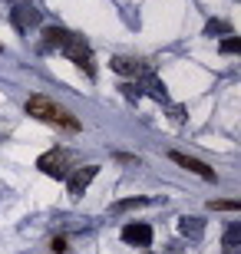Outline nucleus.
<instances>
[{
	"instance_id": "6",
	"label": "nucleus",
	"mask_w": 241,
	"mask_h": 254,
	"mask_svg": "<svg viewBox=\"0 0 241 254\" xmlns=\"http://www.w3.org/2000/svg\"><path fill=\"white\" fill-rule=\"evenodd\" d=\"M122 241H126V245H136V248H149V245H152V228L142 225V221L126 225V228H122Z\"/></svg>"
},
{
	"instance_id": "10",
	"label": "nucleus",
	"mask_w": 241,
	"mask_h": 254,
	"mask_svg": "<svg viewBox=\"0 0 241 254\" xmlns=\"http://www.w3.org/2000/svg\"><path fill=\"white\" fill-rule=\"evenodd\" d=\"M178 231L188 235V238H202L205 221H202V218H195V215H185V218H178Z\"/></svg>"
},
{
	"instance_id": "14",
	"label": "nucleus",
	"mask_w": 241,
	"mask_h": 254,
	"mask_svg": "<svg viewBox=\"0 0 241 254\" xmlns=\"http://www.w3.org/2000/svg\"><path fill=\"white\" fill-rule=\"evenodd\" d=\"M222 53H241V40H238V37L222 40Z\"/></svg>"
},
{
	"instance_id": "5",
	"label": "nucleus",
	"mask_w": 241,
	"mask_h": 254,
	"mask_svg": "<svg viewBox=\"0 0 241 254\" xmlns=\"http://www.w3.org/2000/svg\"><path fill=\"white\" fill-rule=\"evenodd\" d=\"M168 159L175 162V165H182V169H188V172H195L198 179H205V182H215V172L205 165V162H198V159H192V155H185V152H172Z\"/></svg>"
},
{
	"instance_id": "19",
	"label": "nucleus",
	"mask_w": 241,
	"mask_h": 254,
	"mask_svg": "<svg viewBox=\"0 0 241 254\" xmlns=\"http://www.w3.org/2000/svg\"><path fill=\"white\" fill-rule=\"evenodd\" d=\"M142 254H156V251H142Z\"/></svg>"
},
{
	"instance_id": "7",
	"label": "nucleus",
	"mask_w": 241,
	"mask_h": 254,
	"mask_svg": "<svg viewBox=\"0 0 241 254\" xmlns=\"http://www.w3.org/2000/svg\"><path fill=\"white\" fill-rule=\"evenodd\" d=\"M99 175V165H83V169L76 172V175H70V195L80 198L86 189H89V182Z\"/></svg>"
},
{
	"instance_id": "13",
	"label": "nucleus",
	"mask_w": 241,
	"mask_h": 254,
	"mask_svg": "<svg viewBox=\"0 0 241 254\" xmlns=\"http://www.w3.org/2000/svg\"><path fill=\"white\" fill-rule=\"evenodd\" d=\"M149 198H126V201H116L112 205V211H129V208H139V205H146Z\"/></svg>"
},
{
	"instance_id": "18",
	"label": "nucleus",
	"mask_w": 241,
	"mask_h": 254,
	"mask_svg": "<svg viewBox=\"0 0 241 254\" xmlns=\"http://www.w3.org/2000/svg\"><path fill=\"white\" fill-rule=\"evenodd\" d=\"M10 3H23V0H10Z\"/></svg>"
},
{
	"instance_id": "4",
	"label": "nucleus",
	"mask_w": 241,
	"mask_h": 254,
	"mask_svg": "<svg viewBox=\"0 0 241 254\" xmlns=\"http://www.w3.org/2000/svg\"><path fill=\"white\" fill-rule=\"evenodd\" d=\"M10 23H13L20 33H27L30 27H37V23H40V10H33L30 3H20L17 10H10Z\"/></svg>"
},
{
	"instance_id": "8",
	"label": "nucleus",
	"mask_w": 241,
	"mask_h": 254,
	"mask_svg": "<svg viewBox=\"0 0 241 254\" xmlns=\"http://www.w3.org/2000/svg\"><path fill=\"white\" fill-rule=\"evenodd\" d=\"M112 69L122 73V76H149V63L132 60V57H116V60H112Z\"/></svg>"
},
{
	"instance_id": "2",
	"label": "nucleus",
	"mask_w": 241,
	"mask_h": 254,
	"mask_svg": "<svg viewBox=\"0 0 241 254\" xmlns=\"http://www.w3.org/2000/svg\"><path fill=\"white\" fill-rule=\"evenodd\" d=\"M73 165H76V155L70 149H50L37 159V169L43 175H50V179H66Z\"/></svg>"
},
{
	"instance_id": "12",
	"label": "nucleus",
	"mask_w": 241,
	"mask_h": 254,
	"mask_svg": "<svg viewBox=\"0 0 241 254\" xmlns=\"http://www.w3.org/2000/svg\"><path fill=\"white\" fill-rule=\"evenodd\" d=\"M205 33L212 37V33H225V37H232V27L225 23V20H208V27H205Z\"/></svg>"
},
{
	"instance_id": "1",
	"label": "nucleus",
	"mask_w": 241,
	"mask_h": 254,
	"mask_svg": "<svg viewBox=\"0 0 241 254\" xmlns=\"http://www.w3.org/2000/svg\"><path fill=\"white\" fill-rule=\"evenodd\" d=\"M27 116L40 119V123H50V126H60L66 132H80V123H76V116L70 109H63L60 103L47 99V96H30L27 99Z\"/></svg>"
},
{
	"instance_id": "3",
	"label": "nucleus",
	"mask_w": 241,
	"mask_h": 254,
	"mask_svg": "<svg viewBox=\"0 0 241 254\" xmlns=\"http://www.w3.org/2000/svg\"><path fill=\"white\" fill-rule=\"evenodd\" d=\"M63 53L70 60H73L80 69H83L86 76H96V63H93V50H89V43H86L83 37H76V33H70V40L63 43Z\"/></svg>"
},
{
	"instance_id": "15",
	"label": "nucleus",
	"mask_w": 241,
	"mask_h": 254,
	"mask_svg": "<svg viewBox=\"0 0 241 254\" xmlns=\"http://www.w3.org/2000/svg\"><path fill=\"white\" fill-rule=\"evenodd\" d=\"M212 211H238V201H208Z\"/></svg>"
},
{
	"instance_id": "17",
	"label": "nucleus",
	"mask_w": 241,
	"mask_h": 254,
	"mask_svg": "<svg viewBox=\"0 0 241 254\" xmlns=\"http://www.w3.org/2000/svg\"><path fill=\"white\" fill-rule=\"evenodd\" d=\"M50 248H53L56 254H63V251H70V248H66V238H53V245H50Z\"/></svg>"
},
{
	"instance_id": "16",
	"label": "nucleus",
	"mask_w": 241,
	"mask_h": 254,
	"mask_svg": "<svg viewBox=\"0 0 241 254\" xmlns=\"http://www.w3.org/2000/svg\"><path fill=\"white\" fill-rule=\"evenodd\" d=\"M122 89H126V99H139V86H132V83H126V86H122Z\"/></svg>"
},
{
	"instance_id": "11",
	"label": "nucleus",
	"mask_w": 241,
	"mask_h": 254,
	"mask_svg": "<svg viewBox=\"0 0 241 254\" xmlns=\"http://www.w3.org/2000/svg\"><path fill=\"white\" fill-rule=\"evenodd\" d=\"M222 245H225V251H228V254H235V251H238V248H241V225H232L228 231H225Z\"/></svg>"
},
{
	"instance_id": "9",
	"label": "nucleus",
	"mask_w": 241,
	"mask_h": 254,
	"mask_svg": "<svg viewBox=\"0 0 241 254\" xmlns=\"http://www.w3.org/2000/svg\"><path fill=\"white\" fill-rule=\"evenodd\" d=\"M70 40V30H63V27H47L43 30V43H40V50H63V43Z\"/></svg>"
}]
</instances>
